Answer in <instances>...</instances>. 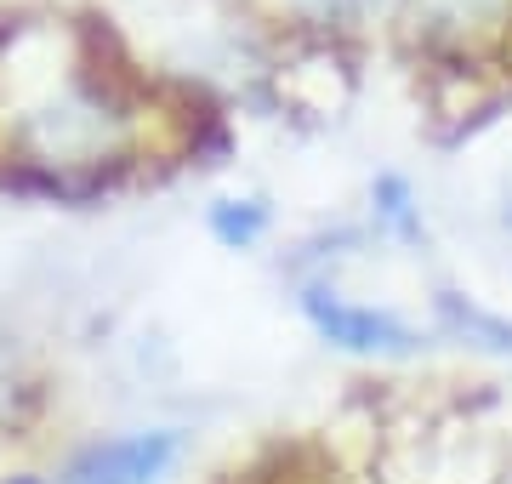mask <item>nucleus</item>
Returning <instances> with one entry per match:
<instances>
[{
	"label": "nucleus",
	"mask_w": 512,
	"mask_h": 484,
	"mask_svg": "<svg viewBox=\"0 0 512 484\" xmlns=\"http://www.w3.org/2000/svg\"><path fill=\"white\" fill-rule=\"evenodd\" d=\"M410 6H416L421 29L439 40H478L501 29L512 12V0H410Z\"/></svg>",
	"instance_id": "nucleus-3"
},
{
	"label": "nucleus",
	"mask_w": 512,
	"mask_h": 484,
	"mask_svg": "<svg viewBox=\"0 0 512 484\" xmlns=\"http://www.w3.org/2000/svg\"><path fill=\"white\" fill-rule=\"evenodd\" d=\"M183 433L154 428V433H126L109 445H92L69 467V484H160L165 467L177 462Z\"/></svg>",
	"instance_id": "nucleus-2"
},
{
	"label": "nucleus",
	"mask_w": 512,
	"mask_h": 484,
	"mask_svg": "<svg viewBox=\"0 0 512 484\" xmlns=\"http://www.w3.org/2000/svg\"><path fill=\"white\" fill-rule=\"evenodd\" d=\"M313 12H330V18H348V12H365L370 0H308Z\"/></svg>",
	"instance_id": "nucleus-7"
},
{
	"label": "nucleus",
	"mask_w": 512,
	"mask_h": 484,
	"mask_svg": "<svg viewBox=\"0 0 512 484\" xmlns=\"http://www.w3.org/2000/svg\"><path fill=\"white\" fill-rule=\"evenodd\" d=\"M376 211H382L387 223H393V234H416V211H410V188H404V177H382L376 183Z\"/></svg>",
	"instance_id": "nucleus-6"
},
{
	"label": "nucleus",
	"mask_w": 512,
	"mask_h": 484,
	"mask_svg": "<svg viewBox=\"0 0 512 484\" xmlns=\"http://www.w3.org/2000/svg\"><path fill=\"white\" fill-rule=\"evenodd\" d=\"M501 217L512 223V177H507V194H501Z\"/></svg>",
	"instance_id": "nucleus-8"
},
{
	"label": "nucleus",
	"mask_w": 512,
	"mask_h": 484,
	"mask_svg": "<svg viewBox=\"0 0 512 484\" xmlns=\"http://www.w3.org/2000/svg\"><path fill=\"white\" fill-rule=\"evenodd\" d=\"M302 314L313 319V331L325 336V342L348 348V354H410L416 348V331L399 314L348 302L342 291H330V285H308L302 291Z\"/></svg>",
	"instance_id": "nucleus-1"
},
{
	"label": "nucleus",
	"mask_w": 512,
	"mask_h": 484,
	"mask_svg": "<svg viewBox=\"0 0 512 484\" xmlns=\"http://www.w3.org/2000/svg\"><path fill=\"white\" fill-rule=\"evenodd\" d=\"M262 228H268V205L262 200H217L211 205V234H217L222 245H234V251L256 245Z\"/></svg>",
	"instance_id": "nucleus-4"
},
{
	"label": "nucleus",
	"mask_w": 512,
	"mask_h": 484,
	"mask_svg": "<svg viewBox=\"0 0 512 484\" xmlns=\"http://www.w3.org/2000/svg\"><path fill=\"white\" fill-rule=\"evenodd\" d=\"M439 308H444V319H450L456 331H467V336H478V342H490V348H501V354H512V325H507V319L484 314V308H473V302L450 297V291L439 297Z\"/></svg>",
	"instance_id": "nucleus-5"
},
{
	"label": "nucleus",
	"mask_w": 512,
	"mask_h": 484,
	"mask_svg": "<svg viewBox=\"0 0 512 484\" xmlns=\"http://www.w3.org/2000/svg\"><path fill=\"white\" fill-rule=\"evenodd\" d=\"M6 484H35V479H6Z\"/></svg>",
	"instance_id": "nucleus-9"
}]
</instances>
